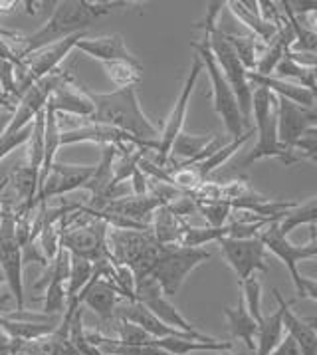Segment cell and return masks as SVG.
Returning a JSON list of instances; mask_svg holds the SVG:
<instances>
[{"instance_id": "6da1fadb", "label": "cell", "mask_w": 317, "mask_h": 355, "mask_svg": "<svg viewBox=\"0 0 317 355\" xmlns=\"http://www.w3.org/2000/svg\"><path fill=\"white\" fill-rule=\"evenodd\" d=\"M54 12L38 30H34L28 36H20L18 42H22V50L18 52L20 60L30 54L42 50L46 46L60 42L64 38H70L73 34H82L89 28L93 20L101 16L111 15L116 8H129L133 2H89V0H64L54 2Z\"/></svg>"}, {"instance_id": "7a4b0ae2", "label": "cell", "mask_w": 317, "mask_h": 355, "mask_svg": "<svg viewBox=\"0 0 317 355\" xmlns=\"http://www.w3.org/2000/svg\"><path fill=\"white\" fill-rule=\"evenodd\" d=\"M82 87L93 105V112L87 117L89 123L119 129L143 143L147 151L149 149L157 151L158 128L141 110L135 87H123L111 94H98V92L87 89L86 85Z\"/></svg>"}, {"instance_id": "3957f363", "label": "cell", "mask_w": 317, "mask_h": 355, "mask_svg": "<svg viewBox=\"0 0 317 355\" xmlns=\"http://www.w3.org/2000/svg\"><path fill=\"white\" fill-rule=\"evenodd\" d=\"M222 8H224V2H208L206 4V16H204L202 22L197 24V28L204 30L202 36L206 38V44H208L212 56L217 60L218 68L222 71V76L226 78L232 92H234V98L238 101L244 125L248 128L250 119H252V92H254V87L248 84L246 68L242 66V62L238 60V56L234 54L230 44L224 40L222 30L217 26V20L220 12H222Z\"/></svg>"}, {"instance_id": "277c9868", "label": "cell", "mask_w": 317, "mask_h": 355, "mask_svg": "<svg viewBox=\"0 0 317 355\" xmlns=\"http://www.w3.org/2000/svg\"><path fill=\"white\" fill-rule=\"evenodd\" d=\"M311 241L303 246H298L293 242H289L275 227V223H270L268 227L260 230L258 239L264 244L266 250H270L272 254L286 266V270L291 276V282L296 288V294L300 298L317 300V284L314 278H305L300 274V262L302 260H311L317 256V242H316V225H311Z\"/></svg>"}, {"instance_id": "5b68a950", "label": "cell", "mask_w": 317, "mask_h": 355, "mask_svg": "<svg viewBox=\"0 0 317 355\" xmlns=\"http://www.w3.org/2000/svg\"><path fill=\"white\" fill-rule=\"evenodd\" d=\"M252 115L256 121L258 141L254 149L244 157L242 165H250L260 159H280L286 167H291L300 159L289 153L288 149L278 141V117H275V98L262 87H254L252 92Z\"/></svg>"}, {"instance_id": "8992f818", "label": "cell", "mask_w": 317, "mask_h": 355, "mask_svg": "<svg viewBox=\"0 0 317 355\" xmlns=\"http://www.w3.org/2000/svg\"><path fill=\"white\" fill-rule=\"evenodd\" d=\"M212 258V252L206 248H188V246H163L155 258L149 276L161 288L165 298H174L185 284L187 276Z\"/></svg>"}, {"instance_id": "52a82bcc", "label": "cell", "mask_w": 317, "mask_h": 355, "mask_svg": "<svg viewBox=\"0 0 317 355\" xmlns=\"http://www.w3.org/2000/svg\"><path fill=\"white\" fill-rule=\"evenodd\" d=\"M107 248L117 264H123L133 272L135 284H139L149 276V270L163 244L153 239L151 230H125L109 227Z\"/></svg>"}, {"instance_id": "ba28073f", "label": "cell", "mask_w": 317, "mask_h": 355, "mask_svg": "<svg viewBox=\"0 0 317 355\" xmlns=\"http://www.w3.org/2000/svg\"><path fill=\"white\" fill-rule=\"evenodd\" d=\"M192 48L197 50V56L201 58L202 70H206L208 78H210V85H212V105L218 117L222 119L224 128L228 131L232 139H238L244 133V119L240 114L238 101L234 98V92L230 89V85L226 82V78L222 76V71L218 68L217 60L212 56L206 38L202 36L201 42H192Z\"/></svg>"}, {"instance_id": "9c48e42d", "label": "cell", "mask_w": 317, "mask_h": 355, "mask_svg": "<svg viewBox=\"0 0 317 355\" xmlns=\"http://www.w3.org/2000/svg\"><path fill=\"white\" fill-rule=\"evenodd\" d=\"M0 270L10 286V296L16 298V312H24L22 248L16 239V214L8 207H2L0 213Z\"/></svg>"}, {"instance_id": "30bf717a", "label": "cell", "mask_w": 317, "mask_h": 355, "mask_svg": "<svg viewBox=\"0 0 317 355\" xmlns=\"http://www.w3.org/2000/svg\"><path fill=\"white\" fill-rule=\"evenodd\" d=\"M202 71V62L201 58L194 56L192 58V66H190V71H188L187 80L183 84V89L179 94V100L174 101V107L171 115L167 117L163 129L158 131V139H157V163L158 167H169V155H171V147H173L174 139L179 137V133L185 128V119H187L188 112V103H190V96L194 92V85L199 82Z\"/></svg>"}, {"instance_id": "8fae6325", "label": "cell", "mask_w": 317, "mask_h": 355, "mask_svg": "<svg viewBox=\"0 0 317 355\" xmlns=\"http://www.w3.org/2000/svg\"><path fill=\"white\" fill-rule=\"evenodd\" d=\"M220 254L228 262L238 282L254 276L256 272H268V250L258 236L254 239H222L218 241Z\"/></svg>"}, {"instance_id": "7c38bea8", "label": "cell", "mask_w": 317, "mask_h": 355, "mask_svg": "<svg viewBox=\"0 0 317 355\" xmlns=\"http://www.w3.org/2000/svg\"><path fill=\"white\" fill-rule=\"evenodd\" d=\"M93 175V167L89 165H66L54 161L50 173L46 175L36 191V205H40V213L48 209V200L62 197L66 193H73L78 189H84L89 177Z\"/></svg>"}, {"instance_id": "4fadbf2b", "label": "cell", "mask_w": 317, "mask_h": 355, "mask_svg": "<svg viewBox=\"0 0 317 355\" xmlns=\"http://www.w3.org/2000/svg\"><path fill=\"white\" fill-rule=\"evenodd\" d=\"M275 117H278V141L282 143L289 153H293V143L298 141L307 129L317 128L316 107H302L284 98H275Z\"/></svg>"}, {"instance_id": "5bb4252c", "label": "cell", "mask_w": 317, "mask_h": 355, "mask_svg": "<svg viewBox=\"0 0 317 355\" xmlns=\"http://www.w3.org/2000/svg\"><path fill=\"white\" fill-rule=\"evenodd\" d=\"M73 143H98V145H114L117 149L125 147V145H139L143 147V143L137 141L135 137H131L127 133L119 131V129L107 128V125H96L84 119L80 125L70 129H62L60 133V145H73ZM145 149V147H143ZM147 151V149H145Z\"/></svg>"}, {"instance_id": "9a60e30c", "label": "cell", "mask_w": 317, "mask_h": 355, "mask_svg": "<svg viewBox=\"0 0 317 355\" xmlns=\"http://www.w3.org/2000/svg\"><path fill=\"white\" fill-rule=\"evenodd\" d=\"M73 50H80L86 56L100 60L101 64H109V62L141 64L137 58L131 54L123 34H105V36H91V38L84 36L80 42L75 44Z\"/></svg>"}, {"instance_id": "2e32d148", "label": "cell", "mask_w": 317, "mask_h": 355, "mask_svg": "<svg viewBox=\"0 0 317 355\" xmlns=\"http://www.w3.org/2000/svg\"><path fill=\"white\" fill-rule=\"evenodd\" d=\"M274 296L278 300V306L282 308V322L286 334L293 338L298 343L302 355H317V331L314 322H307L300 315H296L291 310V302L284 300L280 290H274Z\"/></svg>"}, {"instance_id": "e0dca14e", "label": "cell", "mask_w": 317, "mask_h": 355, "mask_svg": "<svg viewBox=\"0 0 317 355\" xmlns=\"http://www.w3.org/2000/svg\"><path fill=\"white\" fill-rule=\"evenodd\" d=\"M246 78L252 87L268 89L275 98H284V100L291 101L296 105H302V107H316V94L302 85L280 80L275 76H262L256 71H246Z\"/></svg>"}, {"instance_id": "ac0fdd59", "label": "cell", "mask_w": 317, "mask_h": 355, "mask_svg": "<svg viewBox=\"0 0 317 355\" xmlns=\"http://www.w3.org/2000/svg\"><path fill=\"white\" fill-rule=\"evenodd\" d=\"M44 107L52 110L56 115L66 114L80 117V119H87L91 115V112H93L91 100L86 96L84 87L73 89V84H64L56 87L52 92V96L48 98Z\"/></svg>"}, {"instance_id": "d6986e66", "label": "cell", "mask_w": 317, "mask_h": 355, "mask_svg": "<svg viewBox=\"0 0 317 355\" xmlns=\"http://www.w3.org/2000/svg\"><path fill=\"white\" fill-rule=\"evenodd\" d=\"M60 318H38V320H12L0 313V331L20 341H36L54 334L60 326Z\"/></svg>"}, {"instance_id": "ffe728a7", "label": "cell", "mask_w": 317, "mask_h": 355, "mask_svg": "<svg viewBox=\"0 0 317 355\" xmlns=\"http://www.w3.org/2000/svg\"><path fill=\"white\" fill-rule=\"evenodd\" d=\"M228 8H230V12L244 26L252 30V36L254 38H258L262 44H270L274 40V36L278 34V30H280V24H272V22H266V20H262L258 15V2H238V0H230V2H224Z\"/></svg>"}, {"instance_id": "44dd1931", "label": "cell", "mask_w": 317, "mask_h": 355, "mask_svg": "<svg viewBox=\"0 0 317 355\" xmlns=\"http://www.w3.org/2000/svg\"><path fill=\"white\" fill-rule=\"evenodd\" d=\"M185 218L176 216L171 211L169 205L158 207L157 211L153 213V225H151V234L153 239L163 244V246H173L181 242L183 236V227H185Z\"/></svg>"}, {"instance_id": "7402d4cb", "label": "cell", "mask_w": 317, "mask_h": 355, "mask_svg": "<svg viewBox=\"0 0 317 355\" xmlns=\"http://www.w3.org/2000/svg\"><path fill=\"white\" fill-rule=\"evenodd\" d=\"M153 345L167 352L171 355H188L192 352H230L234 349L232 341H197L190 338H161V340H153Z\"/></svg>"}, {"instance_id": "603a6c76", "label": "cell", "mask_w": 317, "mask_h": 355, "mask_svg": "<svg viewBox=\"0 0 317 355\" xmlns=\"http://www.w3.org/2000/svg\"><path fill=\"white\" fill-rule=\"evenodd\" d=\"M286 329H284V322H282V308L278 306V310L270 315H264L262 322L258 324L256 329V347L254 352L256 355H270L278 347V343L284 340Z\"/></svg>"}, {"instance_id": "cb8c5ba5", "label": "cell", "mask_w": 317, "mask_h": 355, "mask_svg": "<svg viewBox=\"0 0 317 355\" xmlns=\"http://www.w3.org/2000/svg\"><path fill=\"white\" fill-rule=\"evenodd\" d=\"M224 315L228 320V327H230L232 338H238V340L244 341V345L254 352L256 347V329H258V324L254 322V318L248 313L246 310L244 302L242 298L238 300V306L236 308H224Z\"/></svg>"}, {"instance_id": "d4e9b609", "label": "cell", "mask_w": 317, "mask_h": 355, "mask_svg": "<svg viewBox=\"0 0 317 355\" xmlns=\"http://www.w3.org/2000/svg\"><path fill=\"white\" fill-rule=\"evenodd\" d=\"M252 135H254V129L252 128L246 129L244 133H242L238 139H232V141L224 143V145H222L220 149H217L212 155L206 157L204 161L197 163V165H192L194 171L199 173V177H201L202 181H206V177H208L212 171H217L218 167H222V165H224V163H226V161H228V159H230V157L234 155V153H236V151H238V149H240V147H242V145H244Z\"/></svg>"}, {"instance_id": "484cf974", "label": "cell", "mask_w": 317, "mask_h": 355, "mask_svg": "<svg viewBox=\"0 0 317 355\" xmlns=\"http://www.w3.org/2000/svg\"><path fill=\"white\" fill-rule=\"evenodd\" d=\"M316 216H317V197H311L305 202H296L289 211L284 213V216L275 223L278 230L288 239V234L293 230V228L302 227V225H316Z\"/></svg>"}, {"instance_id": "4316f807", "label": "cell", "mask_w": 317, "mask_h": 355, "mask_svg": "<svg viewBox=\"0 0 317 355\" xmlns=\"http://www.w3.org/2000/svg\"><path fill=\"white\" fill-rule=\"evenodd\" d=\"M224 34V40L230 44V48L234 50V54L238 56V60L242 62V66L246 71H254L256 68V60H258L260 52L266 44H262L258 38H254L252 34L248 36H238V34Z\"/></svg>"}, {"instance_id": "83f0119b", "label": "cell", "mask_w": 317, "mask_h": 355, "mask_svg": "<svg viewBox=\"0 0 317 355\" xmlns=\"http://www.w3.org/2000/svg\"><path fill=\"white\" fill-rule=\"evenodd\" d=\"M215 137H217V135H192V133L181 131L179 137L174 139L173 147H171V155H169V159H171V157H179V159H181L179 165H187L192 159H197V157L201 155L202 149L212 141Z\"/></svg>"}, {"instance_id": "f1b7e54d", "label": "cell", "mask_w": 317, "mask_h": 355, "mask_svg": "<svg viewBox=\"0 0 317 355\" xmlns=\"http://www.w3.org/2000/svg\"><path fill=\"white\" fill-rule=\"evenodd\" d=\"M275 78L280 80H296L298 85H302L305 89L316 94V68H303L300 64H296L293 60L284 56L280 60V64L275 66Z\"/></svg>"}, {"instance_id": "f546056e", "label": "cell", "mask_w": 317, "mask_h": 355, "mask_svg": "<svg viewBox=\"0 0 317 355\" xmlns=\"http://www.w3.org/2000/svg\"><path fill=\"white\" fill-rule=\"evenodd\" d=\"M103 68L107 71L109 80L117 85V89L135 87V85L141 82V71H143V66H141V64L109 62V64H103Z\"/></svg>"}, {"instance_id": "4dcf8cb0", "label": "cell", "mask_w": 317, "mask_h": 355, "mask_svg": "<svg viewBox=\"0 0 317 355\" xmlns=\"http://www.w3.org/2000/svg\"><path fill=\"white\" fill-rule=\"evenodd\" d=\"M194 202H197V213H201L206 218L210 228L224 227L232 213L228 200H194Z\"/></svg>"}, {"instance_id": "1f68e13d", "label": "cell", "mask_w": 317, "mask_h": 355, "mask_svg": "<svg viewBox=\"0 0 317 355\" xmlns=\"http://www.w3.org/2000/svg\"><path fill=\"white\" fill-rule=\"evenodd\" d=\"M242 286V302H244L246 310L248 313L254 318V322L260 324L262 322V282H260V278H256V274L254 276H250V278H246L240 282Z\"/></svg>"}, {"instance_id": "d6a6232c", "label": "cell", "mask_w": 317, "mask_h": 355, "mask_svg": "<svg viewBox=\"0 0 317 355\" xmlns=\"http://www.w3.org/2000/svg\"><path fill=\"white\" fill-rule=\"evenodd\" d=\"M293 153L300 161L317 163V128L307 129L298 141L293 143Z\"/></svg>"}, {"instance_id": "836d02e7", "label": "cell", "mask_w": 317, "mask_h": 355, "mask_svg": "<svg viewBox=\"0 0 317 355\" xmlns=\"http://www.w3.org/2000/svg\"><path fill=\"white\" fill-rule=\"evenodd\" d=\"M270 355H302V352H300V347H298V343L293 341V338L286 334L284 340L278 343V347H275Z\"/></svg>"}, {"instance_id": "e575fe53", "label": "cell", "mask_w": 317, "mask_h": 355, "mask_svg": "<svg viewBox=\"0 0 317 355\" xmlns=\"http://www.w3.org/2000/svg\"><path fill=\"white\" fill-rule=\"evenodd\" d=\"M131 181H133V193H135V195H147V193H149V191H147V187H149V177H147L139 167H137L135 173L131 175Z\"/></svg>"}, {"instance_id": "d590c367", "label": "cell", "mask_w": 317, "mask_h": 355, "mask_svg": "<svg viewBox=\"0 0 317 355\" xmlns=\"http://www.w3.org/2000/svg\"><path fill=\"white\" fill-rule=\"evenodd\" d=\"M16 105H18V101H16L12 96H6V94L0 92V110H2V112H10V114H12L16 110Z\"/></svg>"}, {"instance_id": "8d00e7d4", "label": "cell", "mask_w": 317, "mask_h": 355, "mask_svg": "<svg viewBox=\"0 0 317 355\" xmlns=\"http://www.w3.org/2000/svg\"><path fill=\"white\" fill-rule=\"evenodd\" d=\"M10 117H12V114H10V112H0V135L4 133V129L8 128V123H10Z\"/></svg>"}, {"instance_id": "74e56055", "label": "cell", "mask_w": 317, "mask_h": 355, "mask_svg": "<svg viewBox=\"0 0 317 355\" xmlns=\"http://www.w3.org/2000/svg\"><path fill=\"white\" fill-rule=\"evenodd\" d=\"M6 189H8V177L0 183V213H2V207H4V197H6L4 191H6Z\"/></svg>"}, {"instance_id": "f35d334b", "label": "cell", "mask_w": 317, "mask_h": 355, "mask_svg": "<svg viewBox=\"0 0 317 355\" xmlns=\"http://www.w3.org/2000/svg\"><path fill=\"white\" fill-rule=\"evenodd\" d=\"M10 298H12L10 294H0V312H4V310H6V304L10 302Z\"/></svg>"}, {"instance_id": "ab89813d", "label": "cell", "mask_w": 317, "mask_h": 355, "mask_svg": "<svg viewBox=\"0 0 317 355\" xmlns=\"http://www.w3.org/2000/svg\"><path fill=\"white\" fill-rule=\"evenodd\" d=\"M220 355H244V352H234V349H230V352H222Z\"/></svg>"}, {"instance_id": "60d3db41", "label": "cell", "mask_w": 317, "mask_h": 355, "mask_svg": "<svg viewBox=\"0 0 317 355\" xmlns=\"http://www.w3.org/2000/svg\"><path fill=\"white\" fill-rule=\"evenodd\" d=\"M4 282H6V280H4V274H2V270H0V286L4 284Z\"/></svg>"}]
</instances>
